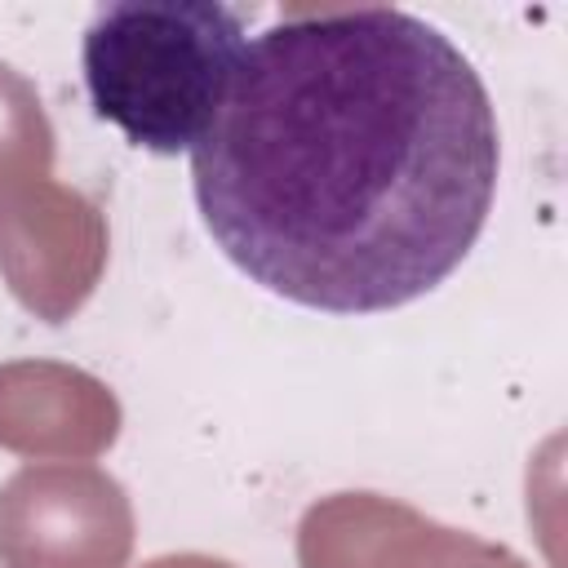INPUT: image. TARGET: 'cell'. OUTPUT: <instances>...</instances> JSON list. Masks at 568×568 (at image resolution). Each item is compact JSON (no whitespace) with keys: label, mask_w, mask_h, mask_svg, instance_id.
<instances>
[{"label":"cell","mask_w":568,"mask_h":568,"mask_svg":"<svg viewBox=\"0 0 568 568\" xmlns=\"http://www.w3.org/2000/svg\"><path fill=\"white\" fill-rule=\"evenodd\" d=\"M475 62L390 4L293 9L253 36L191 151L213 244L311 311H395L444 284L497 195Z\"/></svg>","instance_id":"6da1fadb"},{"label":"cell","mask_w":568,"mask_h":568,"mask_svg":"<svg viewBox=\"0 0 568 568\" xmlns=\"http://www.w3.org/2000/svg\"><path fill=\"white\" fill-rule=\"evenodd\" d=\"M53 164V129L36 89L0 62V186L44 182Z\"/></svg>","instance_id":"277c9868"},{"label":"cell","mask_w":568,"mask_h":568,"mask_svg":"<svg viewBox=\"0 0 568 568\" xmlns=\"http://www.w3.org/2000/svg\"><path fill=\"white\" fill-rule=\"evenodd\" d=\"M129 550V497L98 466L40 462L0 488V568H124Z\"/></svg>","instance_id":"3957f363"},{"label":"cell","mask_w":568,"mask_h":568,"mask_svg":"<svg viewBox=\"0 0 568 568\" xmlns=\"http://www.w3.org/2000/svg\"><path fill=\"white\" fill-rule=\"evenodd\" d=\"M244 53V22L217 0H120L84 31L93 111L155 155L195 151Z\"/></svg>","instance_id":"7a4b0ae2"}]
</instances>
